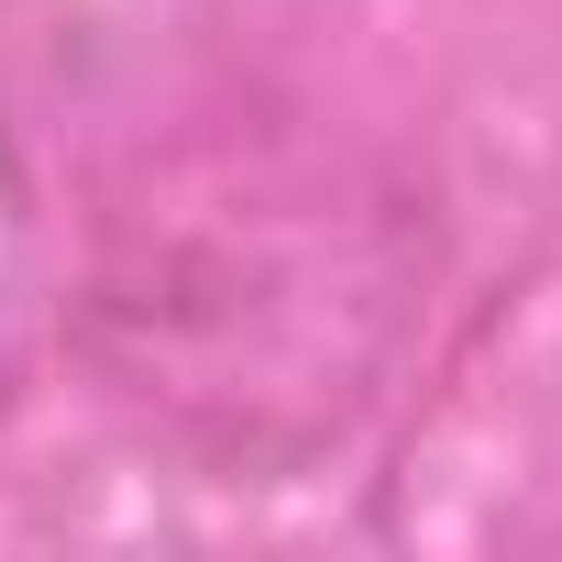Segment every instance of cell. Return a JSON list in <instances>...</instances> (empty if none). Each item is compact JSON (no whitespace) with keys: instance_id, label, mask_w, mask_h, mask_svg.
<instances>
[{"instance_id":"obj_1","label":"cell","mask_w":562,"mask_h":562,"mask_svg":"<svg viewBox=\"0 0 562 562\" xmlns=\"http://www.w3.org/2000/svg\"><path fill=\"white\" fill-rule=\"evenodd\" d=\"M419 276V210L375 166L299 122H221L100 210L78 331L144 430L276 485L375 408Z\"/></svg>"}]
</instances>
